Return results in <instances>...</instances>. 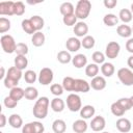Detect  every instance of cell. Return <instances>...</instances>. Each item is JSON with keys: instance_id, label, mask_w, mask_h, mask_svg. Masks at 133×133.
I'll return each mask as SVG.
<instances>
[{"instance_id": "6da1fadb", "label": "cell", "mask_w": 133, "mask_h": 133, "mask_svg": "<svg viewBox=\"0 0 133 133\" xmlns=\"http://www.w3.org/2000/svg\"><path fill=\"white\" fill-rule=\"evenodd\" d=\"M49 105H50V100L47 97H41L36 100L33 109H32V113L33 116H35L38 119H43L47 116L48 114V109H49Z\"/></svg>"}, {"instance_id": "7a4b0ae2", "label": "cell", "mask_w": 133, "mask_h": 133, "mask_svg": "<svg viewBox=\"0 0 133 133\" xmlns=\"http://www.w3.org/2000/svg\"><path fill=\"white\" fill-rule=\"evenodd\" d=\"M91 10V2L89 0H79L75 7V16L77 19H86Z\"/></svg>"}, {"instance_id": "3957f363", "label": "cell", "mask_w": 133, "mask_h": 133, "mask_svg": "<svg viewBox=\"0 0 133 133\" xmlns=\"http://www.w3.org/2000/svg\"><path fill=\"white\" fill-rule=\"evenodd\" d=\"M0 44L2 47V50L7 53V54H11L15 53L16 51V47H17V43L15 41V38L9 35V34H3L0 38Z\"/></svg>"}, {"instance_id": "277c9868", "label": "cell", "mask_w": 133, "mask_h": 133, "mask_svg": "<svg viewBox=\"0 0 133 133\" xmlns=\"http://www.w3.org/2000/svg\"><path fill=\"white\" fill-rule=\"evenodd\" d=\"M117 78L125 86L133 85V71L129 68H121L117 71Z\"/></svg>"}, {"instance_id": "5b68a950", "label": "cell", "mask_w": 133, "mask_h": 133, "mask_svg": "<svg viewBox=\"0 0 133 133\" xmlns=\"http://www.w3.org/2000/svg\"><path fill=\"white\" fill-rule=\"evenodd\" d=\"M66 106H68L69 110L72 112L80 111V109L82 108L81 98L77 94H70L66 97Z\"/></svg>"}, {"instance_id": "8992f818", "label": "cell", "mask_w": 133, "mask_h": 133, "mask_svg": "<svg viewBox=\"0 0 133 133\" xmlns=\"http://www.w3.org/2000/svg\"><path fill=\"white\" fill-rule=\"evenodd\" d=\"M53 78H54V74H53V71L50 69V68H43L41 71H39V74H38V82L42 84V85H49L50 83H52L53 81Z\"/></svg>"}, {"instance_id": "52a82bcc", "label": "cell", "mask_w": 133, "mask_h": 133, "mask_svg": "<svg viewBox=\"0 0 133 133\" xmlns=\"http://www.w3.org/2000/svg\"><path fill=\"white\" fill-rule=\"evenodd\" d=\"M121 46L117 42H109L105 48V56L109 59H114L118 56Z\"/></svg>"}, {"instance_id": "ba28073f", "label": "cell", "mask_w": 133, "mask_h": 133, "mask_svg": "<svg viewBox=\"0 0 133 133\" xmlns=\"http://www.w3.org/2000/svg\"><path fill=\"white\" fill-rule=\"evenodd\" d=\"M90 128L92 131L95 132H102L106 126V121L103 116L101 115H97V116H94L91 118V122L89 124Z\"/></svg>"}, {"instance_id": "9c48e42d", "label": "cell", "mask_w": 133, "mask_h": 133, "mask_svg": "<svg viewBox=\"0 0 133 133\" xmlns=\"http://www.w3.org/2000/svg\"><path fill=\"white\" fill-rule=\"evenodd\" d=\"M14 8H15V2L14 1L0 2V15L1 16H12V15H15Z\"/></svg>"}, {"instance_id": "30bf717a", "label": "cell", "mask_w": 133, "mask_h": 133, "mask_svg": "<svg viewBox=\"0 0 133 133\" xmlns=\"http://www.w3.org/2000/svg\"><path fill=\"white\" fill-rule=\"evenodd\" d=\"M81 47V41L76 36H71L65 42V48L69 52H77Z\"/></svg>"}, {"instance_id": "8fae6325", "label": "cell", "mask_w": 133, "mask_h": 133, "mask_svg": "<svg viewBox=\"0 0 133 133\" xmlns=\"http://www.w3.org/2000/svg\"><path fill=\"white\" fill-rule=\"evenodd\" d=\"M73 31H74L76 37H84V36L87 35L88 26H87V24L85 22L80 21V22H77V24L74 26Z\"/></svg>"}, {"instance_id": "7c38bea8", "label": "cell", "mask_w": 133, "mask_h": 133, "mask_svg": "<svg viewBox=\"0 0 133 133\" xmlns=\"http://www.w3.org/2000/svg\"><path fill=\"white\" fill-rule=\"evenodd\" d=\"M90 89V84L84 79H75L74 91L76 92H87Z\"/></svg>"}, {"instance_id": "4fadbf2b", "label": "cell", "mask_w": 133, "mask_h": 133, "mask_svg": "<svg viewBox=\"0 0 133 133\" xmlns=\"http://www.w3.org/2000/svg\"><path fill=\"white\" fill-rule=\"evenodd\" d=\"M90 87L95 90H103L106 87V79L103 76H97L91 79L90 81Z\"/></svg>"}, {"instance_id": "5bb4252c", "label": "cell", "mask_w": 133, "mask_h": 133, "mask_svg": "<svg viewBox=\"0 0 133 133\" xmlns=\"http://www.w3.org/2000/svg\"><path fill=\"white\" fill-rule=\"evenodd\" d=\"M116 128H117V130L119 131V132H122V133H127V132H129L130 130H131V127H132V125H131V122L128 119V118H126V117H119L117 121H116Z\"/></svg>"}, {"instance_id": "9a60e30c", "label": "cell", "mask_w": 133, "mask_h": 133, "mask_svg": "<svg viewBox=\"0 0 133 133\" xmlns=\"http://www.w3.org/2000/svg\"><path fill=\"white\" fill-rule=\"evenodd\" d=\"M50 106H51V109L54 111V112H62L64 110V107H65V103L62 99L56 97L54 99L51 100L50 102Z\"/></svg>"}, {"instance_id": "2e32d148", "label": "cell", "mask_w": 133, "mask_h": 133, "mask_svg": "<svg viewBox=\"0 0 133 133\" xmlns=\"http://www.w3.org/2000/svg\"><path fill=\"white\" fill-rule=\"evenodd\" d=\"M72 128H73V131L75 133H85L87 131L88 125L85 122V119L80 118V119H77V121H75L73 123Z\"/></svg>"}, {"instance_id": "e0dca14e", "label": "cell", "mask_w": 133, "mask_h": 133, "mask_svg": "<svg viewBox=\"0 0 133 133\" xmlns=\"http://www.w3.org/2000/svg\"><path fill=\"white\" fill-rule=\"evenodd\" d=\"M72 63H73V65H74L75 68H77V69H82L83 66H86V65H87V58H86V56H85L84 54L79 53V54H77V55H75V56L73 57Z\"/></svg>"}, {"instance_id": "ac0fdd59", "label": "cell", "mask_w": 133, "mask_h": 133, "mask_svg": "<svg viewBox=\"0 0 133 133\" xmlns=\"http://www.w3.org/2000/svg\"><path fill=\"white\" fill-rule=\"evenodd\" d=\"M96 113V108L92 105H85L80 109V116L83 119L91 118Z\"/></svg>"}, {"instance_id": "d6986e66", "label": "cell", "mask_w": 133, "mask_h": 133, "mask_svg": "<svg viewBox=\"0 0 133 133\" xmlns=\"http://www.w3.org/2000/svg\"><path fill=\"white\" fill-rule=\"evenodd\" d=\"M8 124L10 127H12L14 129H19L23 127V118L21 117L20 114L14 113L11 115H9L8 117Z\"/></svg>"}, {"instance_id": "ffe728a7", "label": "cell", "mask_w": 133, "mask_h": 133, "mask_svg": "<svg viewBox=\"0 0 133 133\" xmlns=\"http://www.w3.org/2000/svg\"><path fill=\"white\" fill-rule=\"evenodd\" d=\"M45 41L46 36L42 31H36L31 37V43L34 47H42L45 44Z\"/></svg>"}, {"instance_id": "44dd1931", "label": "cell", "mask_w": 133, "mask_h": 133, "mask_svg": "<svg viewBox=\"0 0 133 133\" xmlns=\"http://www.w3.org/2000/svg\"><path fill=\"white\" fill-rule=\"evenodd\" d=\"M23 73L21 70H19L18 68H16L15 65L14 66H10L8 70H7V73H6V77L12 79V80H16V81H19L22 77H23Z\"/></svg>"}, {"instance_id": "7402d4cb", "label": "cell", "mask_w": 133, "mask_h": 133, "mask_svg": "<svg viewBox=\"0 0 133 133\" xmlns=\"http://www.w3.org/2000/svg\"><path fill=\"white\" fill-rule=\"evenodd\" d=\"M52 130L54 133H64L66 130V125L63 119L57 118L52 123Z\"/></svg>"}, {"instance_id": "603a6c76", "label": "cell", "mask_w": 133, "mask_h": 133, "mask_svg": "<svg viewBox=\"0 0 133 133\" xmlns=\"http://www.w3.org/2000/svg\"><path fill=\"white\" fill-rule=\"evenodd\" d=\"M59 11L63 17L74 15L75 14V7L71 2H63L59 7Z\"/></svg>"}, {"instance_id": "cb8c5ba5", "label": "cell", "mask_w": 133, "mask_h": 133, "mask_svg": "<svg viewBox=\"0 0 133 133\" xmlns=\"http://www.w3.org/2000/svg\"><path fill=\"white\" fill-rule=\"evenodd\" d=\"M116 32L117 34L121 36V37H130L131 34H132V28L127 25V24H122V25H118L117 28H116Z\"/></svg>"}, {"instance_id": "d4e9b609", "label": "cell", "mask_w": 133, "mask_h": 133, "mask_svg": "<svg viewBox=\"0 0 133 133\" xmlns=\"http://www.w3.org/2000/svg\"><path fill=\"white\" fill-rule=\"evenodd\" d=\"M115 72V68L111 62H104L101 66V73L103 77H111Z\"/></svg>"}, {"instance_id": "484cf974", "label": "cell", "mask_w": 133, "mask_h": 133, "mask_svg": "<svg viewBox=\"0 0 133 133\" xmlns=\"http://www.w3.org/2000/svg\"><path fill=\"white\" fill-rule=\"evenodd\" d=\"M14 62H15V66L18 68V69L21 70V71L25 70V69L27 68V65H28V59H27V57L24 56V55H17V56L15 57Z\"/></svg>"}, {"instance_id": "4316f807", "label": "cell", "mask_w": 133, "mask_h": 133, "mask_svg": "<svg viewBox=\"0 0 133 133\" xmlns=\"http://www.w3.org/2000/svg\"><path fill=\"white\" fill-rule=\"evenodd\" d=\"M99 71H100V68L97 63H89L85 66V75L91 79L98 76Z\"/></svg>"}, {"instance_id": "83f0119b", "label": "cell", "mask_w": 133, "mask_h": 133, "mask_svg": "<svg viewBox=\"0 0 133 133\" xmlns=\"http://www.w3.org/2000/svg\"><path fill=\"white\" fill-rule=\"evenodd\" d=\"M132 18H133V14L131 12L130 9L128 8H123L119 10L118 12V19L124 23V24H127L129 22L132 21Z\"/></svg>"}, {"instance_id": "f1b7e54d", "label": "cell", "mask_w": 133, "mask_h": 133, "mask_svg": "<svg viewBox=\"0 0 133 133\" xmlns=\"http://www.w3.org/2000/svg\"><path fill=\"white\" fill-rule=\"evenodd\" d=\"M103 23L108 27H113L118 23V17L114 14H107L103 18Z\"/></svg>"}, {"instance_id": "f546056e", "label": "cell", "mask_w": 133, "mask_h": 133, "mask_svg": "<svg viewBox=\"0 0 133 133\" xmlns=\"http://www.w3.org/2000/svg\"><path fill=\"white\" fill-rule=\"evenodd\" d=\"M21 26H22V29L24 30V32L27 33V34L33 35V34L36 32L34 26L32 25V23H31V21H30V19H24V20L22 21V23H21Z\"/></svg>"}, {"instance_id": "4dcf8cb0", "label": "cell", "mask_w": 133, "mask_h": 133, "mask_svg": "<svg viewBox=\"0 0 133 133\" xmlns=\"http://www.w3.org/2000/svg\"><path fill=\"white\" fill-rule=\"evenodd\" d=\"M73 59V57L71 56L70 52L69 51H65V50H62V51H59L57 53V60L62 63V64H66L69 62H71Z\"/></svg>"}, {"instance_id": "1f68e13d", "label": "cell", "mask_w": 133, "mask_h": 133, "mask_svg": "<svg viewBox=\"0 0 133 133\" xmlns=\"http://www.w3.org/2000/svg\"><path fill=\"white\" fill-rule=\"evenodd\" d=\"M24 92H25L24 97H25L27 100H30V101L36 100L37 97H38V90H37L34 86H28V87H26V88L24 89Z\"/></svg>"}, {"instance_id": "d6a6232c", "label": "cell", "mask_w": 133, "mask_h": 133, "mask_svg": "<svg viewBox=\"0 0 133 133\" xmlns=\"http://www.w3.org/2000/svg\"><path fill=\"white\" fill-rule=\"evenodd\" d=\"M24 95H25L24 89L21 88V87H19V86L11 88L10 91H9V97L12 98L14 100H16L17 102H19V101L24 97Z\"/></svg>"}, {"instance_id": "836d02e7", "label": "cell", "mask_w": 133, "mask_h": 133, "mask_svg": "<svg viewBox=\"0 0 133 133\" xmlns=\"http://www.w3.org/2000/svg\"><path fill=\"white\" fill-rule=\"evenodd\" d=\"M96 45V41H95V37L91 36V35H86L83 37V39L81 41V46L84 48V49H92Z\"/></svg>"}, {"instance_id": "e575fe53", "label": "cell", "mask_w": 133, "mask_h": 133, "mask_svg": "<svg viewBox=\"0 0 133 133\" xmlns=\"http://www.w3.org/2000/svg\"><path fill=\"white\" fill-rule=\"evenodd\" d=\"M74 84H75V79L73 77L66 76L62 80V87L66 91H74Z\"/></svg>"}, {"instance_id": "d590c367", "label": "cell", "mask_w": 133, "mask_h": 133, "mask_svg": "<svg viewBox=\"0 0 133 133\" xmlns=\"http://www.w3.org/2000/svg\"><path fill=\"white\" fill-rule=\"evenodd\" d=\"M30 21H31V23L34 26L36 31H41V29H43V27L45 25L44 19L42 17H39V16H32L30 18Z\"/></svg>"}, {"instance_id": "8d00e7d4", "label": "cell", "mask_w": 133, "mask_h": 133, "mask_svg": "<svg viewBox=\"0 0 133 133\" xmlns=\"http://www.w3.org/2000/svg\"><path fill=\"white\" fill-rule=\"evenodd\" d=\"M110 110H111L112 114L115 115V116H123V115L125 114V112H126L125 109H124L117 102H113V103L111 104Z\"/></svg>"}, {"instance_id": "74e56055", "label": "cell", "mask_w": 133, "mask_h": 133, "mask_svg": "<svg viewBox=\"0 0 133 133\" xmlns=\"http://www.w3.org/2000/svg\"><path fill=\"white\" fill-rule=\"evenodd\" d=\"M37 75H36V73L34 72V71H32V70H27L25 73H24V79H25V81L27 82V83H29V84H32V83H34L36 80H37Z\"/></svg>"}, {"instance_id": "f35d334b", "label": "cell", "mask_w": 133, "mask_h": 133, "mask_svg": "<svg viewBox=\"0 0 133 133\" xmlns=\"http://www.w3.org/2000/svg\"><path fill=\"white\" fill-rule=\"evenodd\" d=\"M29 52V49H28V46L25 44V43H18L17 44V47H16V51L15 53L17 55H24L26 56Z\"/></svg>"}, {"instance_id": "ab89813d", "label": "cell", "mask_w": 133, "mask_h": 133, "mask_svg": "<svg viewBox=\"0 0 133 133\" xmlns=\"http://www.w3.org/2000/svg\"><path fill=\"white\" fill-rule=\"evenodd\" d=\"M10 29V21L7 18H0V33H5Z\"/></svg>"}, {"instance_id": "60d3db41", "label": "cell", "mask_w": 133, "mask_h": 133, "mask_svg": "<svg viewBox=\"0 0 133 133\" xmlns=\"http://www.w3.org/2000/svg\"><path fill=\"white\" fill-rule=\"evenodd\" d=\"M91 58H92V60H94V63H97V64L102 63V64H103V63L105 62L106 56H105L104 53H102V52H100V51H96V52L92 53Z\"/></svg>"}, {"instance_id": "b9f144b4", "label": "cell", "mask_w": 133, "mask_h": 133, "mask_svg": "<svg viewBox=\"0 0 133 133\" xmlns=\"http://www.w3.org/2000/svg\"><path fill=\"white\" fill-rule=\"evenodd\" d=\"M50 90H51V94L58 97V96H61L63 94V87H62V84H58V83H54L50 86Z\"/></svg>"}, {"instance_id": "7bdbcfd3", "label": "cell", "mask_w": 133, "mask_h": 133, "mask_svg": "<svg viewBox=\"0 0 133 133\" xmlns=\"http://www.w3.org/2000/svg\"><path fill=\"white\" fill-rule=\"evenodd\" d=\"M62 22L66 26H75L77 24V17L75 16V14L70 15V16H65L62 18Z\"/></svg>"}, {"instance_id": "ee69618b", "label": "cell", "mask_w": 133, "mask_h": 133, "mask_svg": "<svg viewBox=\"0 0 133 133\" xmlns=\"http://www.w3.org/2000/svg\"><path fill=\"white\" fill-rule=\"evenodd\" d=\"M15 15L16 16H22L25 12V4L22 1H17L15 2V8H14Z\"/></svg>"}, {"instance_id": "f6af8a7d", "label": "cell", "mask_w": 133, "mask_h": 133, "mask_svg": "<svg viewBox=\"0 0 133 133\" xmlns=\"http://www.w3.org/2000/svg\"><path fill=\"white\" fill-rule=\"evenodd\" d=\"M124 109L125 111H128L132 108V105H131V102H130V98H121L116 101Z\"/></svg>"}, {"instance_id": "bcb514c9", "label": "cell", "mask_w": 133, "mask_h": 133, "mask_svg": "<svg viewBox=\"0 0 133 133\" xmlns=\"http://www.w3.org/2000/svg\"><path fill=\"white\" fill-rule=\"evenodd\" d=\"M3 104H4V106H5L6 108H8V109H12V108H15V107L18 105V102H17L16 100H14L12 98H10L9 96H7V97L4 98V100H3Z\"/></svg>"}, {"instance_id": "7dc6e473", "label": "cell", "mask_w": 133, "mask_h": 133, "mask_svg": "<svg viewBox=\"0 0 133 133\" xmlns=\"http://www.w3.org/2000/svg\"><path fill=\"white\" fill-rule=\"evenodd\" d=\"M3 83H4V86H5L6 88L11 89V88L18 86L19 81H16V80H12V79H10V78H8V77H5L4 80H3Z\"/></svg>"}, {"instance_id": "c3c4849f", "label": "cell", "mask_w": 133, "mask_h": 133, "mask_svg": "<svg viewBox=\"0 0 133 133\" xmlns=\"http://www.w3.org/2000/svg\"><path fill=\"white\" fill-rule=\"evenodd\" d=\"M32 125H33L34 133H44V131H45V127H44V125H43L41 122H38V121L32 122Z\"/></svg>"}, {"instance_id": "681fc988", "label": "cell", "mask_w": 133, "mask_h": 133, "mask_svg": "<svg viewBox=\"0 0 133 133\" xmlns=\"http://www.w3.org/2000/svg\"><path fill=\"white\" fill-rule=\"evenodd\" d=\"M22 133H34L32 122L23 125V127H22Z\"/></svg>"}, {"instance_id": "f907efd6", "label": "cell", "mask_w": 133, "mask_h": 133, "mask_svg": "<svg viewBox=\"0 0 133 133\" xmlns=\"http://www.w3.org/2000/svg\"><path fill=\"white\" fill-rule=\"evenodd\" d=\"M103 4L106 8H114L117 4V1L116 0H104Z\"/></svg>"}, {"instance_id": "816d5d0a", "label": "cell", "mask_w": 133, "mask_h": 133, "mask_svg": "<svg viewBox=\"0 0 133 133\" xmlns=\"http://www.w3.org/2000/svg\"><path fill=\"white\" fill-rule=\"evenodd\" d=\"M126 49L128 52L132 53L133 54V38H129L127 42H126Z\"/></svg>"}, {"instance_id": "f5cc1de1", "label": "cell", "mask_w": 133, "mask_h": 133, "mask_svg": "<svg viewBox=\"0 0 133 133\" xmlns=\"http://www.w3.org/2000/svg\"><path fill=\"white\" fill-rule=\"evenodd\" d=\"M5 125H6V116L4 113H1L0 114V127L3 128L5 127Z\"/></svg>"}, {"instance_id": "db71d44e", "label": "cell", "mask_w": 133, "mask_h": 133, "mask_svg": "<svg viewBox=\"0 0 133 133\" xmlns=\"http://www.w3.org/2000/svg\"><path fill=\"white\" fill-rule=\"evenodd\" d=\"M127 64H128V66H129L130 70H133V55H131V56L128 57V59H127Z\"/></svg>"}, {"instance_id": "11a10c76", "label": "cell", "mask_w": 133, "mask_h": 133, "mask_svg": "<svg viewBox=\"0 0 133 133\" xmlns=\"http://www.w3.org/2000/svg\"><path fill=\"white\" fill-rule=\"evenodd\" d=\"M5 77H6V75H5V70H4L3 66H1V75H0V79H3V80H4Z\"/></svg>"}, {"instance_id": "9f6ffc18", "label": "cell", "mask_w": 133, "mask_h": 133, "mask_svg": "<svg viewBox=\"0 0 133 133\" xmlns=\"http://www.w3.org/2000/svg\"><path fill=\"white\" fill-rule=\"evenodd\" d=\"M130 102H131V105H132V108H133V96L130 97Z\"/></svg>"}, {"instance_id": "6f0895ef", "label": "cell", "mask_w": 133, "mask_h": 133, "mask_svg": "<svg viewBox=\"0 0 133 133\" xmlns=\"http://www.w3.org/2000/svg\"><path fill=\"white\" fill-rule=\"evenodd\" d=\"M130 10H131V12L133 14V2H132V4H131V9H130Z\"/></svg>"}, {"instance_id": "680465c9", "label": "cell", "mask_w": 133, "mask_h": 133, "mask_svg": "<svg viewBox=\"0 0 133 133\" xmlns=\"http://www.w3.org/2000/svg\"><path fill=\"white\" fill-rule=\"evenodd\" d=\"M101 133H109V132H106V131H102Z\"/></svg>"}, {"instance_id": "91938a15", "label": "cell", "mask_w": 133, "mask_h": 133, "mask_svg": "<svg viewBox=\"0 0 133 133\" xmlns=\"http://www.w3.org/2000/svg\"><path fill=\"white\" fill-rule=\"evenodd\" d=\"M132 33H133V27H132Z\"/></svg>"}, {"instance_id": "94428289", "label": "cell", "mask_w": 133, "mask_h": 133, "mask_svg": "<svg viewBox=\"0 0 133 133\" xmlns=\"http://www.w3.org/2000/svg\"><path fill=\"white\" fill-rule=\"evenodd\" d=\"M0 133H3V132H0Z\"/></svg>"}]
</instances>
